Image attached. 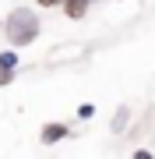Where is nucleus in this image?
<instances>
[{
  "instance_id": "nucleus-1",
  "label": "nucleus",
  "mask_w": 155,
  "mask_h": 159,
  "mask_svg": "<svg viewBox=\"0 0 155 159\" xmlns=\"http://www.w3.org/2000/svg\"><path fill=\"white\" fill-rule=\"evenodd\" d=\"M0 29H4L7 46L25 50V46H32V43L42 35V14H39V7H25V4H18V7H11V11L4 14Z\"/></svg>"
},
{
  "instance_id": "nucleus-6",
  "label": "nucleus",
  "mask_w": 155,
  "mask_h": 159,
  "mask_svg": "<svg viewBox=\"0 0 155 159\" xmlns=\"http://www.w3.org/2000/svg\"><path fill=\"white\" fill-rule=\"evenodd\" d=\"M74 117H78V120H92V117H95V102H78Z\"/></svg>"
},
{
  "instance_id": "nucleus-3",
  "label": "nucleus",
  "mask_w": 155,
  "mask_h": 159,
  "mask_svg": "<svg viewBox=\"0 0 155 159\" xmlns=\"http://www.w3.org/2000/svg\"><path fill=\"white\" fill-rule=\"evenodd\" d=\"M131 124H134V110H131V106H116L113 117H109V131H113L116 138H123Z\"/></svg>"
},
{
  "instance_id": "nucleus-8",
  "label": "nucleus",
  "mask_w": 155,
  "mask_h": 159,
  "mask_svg": "<svg viewBox=\"0 0 155 159\" xmlns=\"http://www.w3.org/2000/svg\"><path fill=\"white\" fill-rule=\"evenodd\" d=\"M35 7L39 11H50V7H57V0H35Z\"/></svg>"
},
{
  "instance_id": "nucleus-7",
  "label": "nucleus",
  "mask_w": 155,
  "mask_h": 159,
  "mask_svg": "<svg viewBox=\"0 0 155 159\" xmlns=\"http://www.w3.org/2000/svg\"><path fill=\"white\" fill-rule=\"evenodd\" d=\"M14 78H18V71H4V67H0V89H4V85H11Z\"/></svg>"
},
{
  "instance_id": "nucleus-11",
  "label": "nucleus",
  "mask_w": 155,
  "mask_h": 159,
  "mask_svg": "<svg viewBox=\"0 0 155 159\" xmlns=\"http://www.w3.org/2000/svg\"><path fill=\"white\" fill-rule=\"evenodd\" d=\"M0 21H4V18H0Z\"/></svg>"
},
{
  "instance_id": "nucleus-5",
  "label": "nucleus",
  "mask_w": 155,
  "mask_h": 159,
  "mask_svg": "<svg viewBox=\"0 0 155 159\" xmlns=\"http://www.w3.org/2000/svg\"><path fill=\"white\" fill-rule=\"evenodd\" d=\"M0 67H4V71H18V67H21L18 46H4V50H0Z\"/></svg>"
},
{
  "instance_id": "nucleus-4",
  "label": "nucleus",
  "mask_w": 155,
  "mask_h": 159,
  "mask_svg": "<svg viewBox=\"0 0 155 159\" xmlns=\"http://www.w3.org/2000/svg\"><path fill=\"white\" fill-rule=\"evenodd\" d=\"M60 11H63V18H71V21H85L88 11H92V4H88V0H63Z\"/></svg>"
},
{
  "instance_id": "nucleus-2",
  "label": "nucleus",
  "mask_w": 155,
  "mask_h": 159,
  "mask_svg": "<svg viewBox=\"0 0 155 159\" xmlns=\"http://www.w3.org/2000/svg\"><path fill=\"white\" fill-rule=\"evenodd\" d=\"M71 138V124H63V120H50V124L39 127V142L42 145H60Z\"/></svg>"
},
{
  "instance_id": "nucleus-10",
  "label": "nucleus",
  "mask_w": 155,
  "mask_h": 159,
  "mask_svg": "<svg viewBox=\"0 0 155 159\" xmlns=\"http://www.w3.org/2000/svg\"><path fill=\"white\" fill-rule=\"evenodd\" d=\"M60 4H63V0H57V7H60Z\"/></svg>"
},
{
  "instance_id": "nucleus-9",
  "label": "nucleus",
  "mask_w": 155,
  "mask_h": 159,
  "mask_svg": "<svg viewBox=\"0 0 155 159\" xmlns=\"http://www.w3.org/2000/svg\"><path fill=\"white\" fill-rule=\"evenodd\" d=\"M88 4H92V7H95V4H102V0H88Z\"/></svg>"
}]
</instances>
